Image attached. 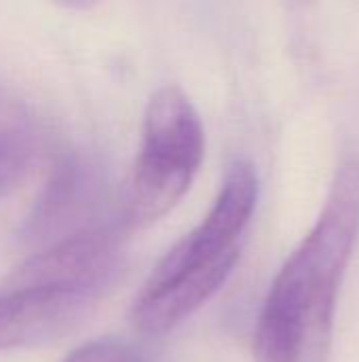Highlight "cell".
I'll return each mask as SVG.
<instances>
[{
  "label": "cell",
  "instance_id": "obj_5",
  "mask_svg": "<svg viewBox=\"0 0 359 362\" xmlns=\"http://www.w3.org/2000/svg\"><path fill=\"white\" fill-rule=\"evenodd\" d=\"M99 189L95 170L76 153L61 155L34 202L21 235L28 242H44L68 229L95 199Z\"/></svg>",
  "mask_w": 359,
  "mask_h": 362
},
{
  "label": "cell",
  "instance_id": "obj_6",
  "mask_svg": "<svg viewBox=\"0 0 359 362\" xmlns=\"http://www.w3.org/2000/svg\"><path fill=\"white\" fill-rule=\"evenodd\" d=\"M32 132L0 138V197L11 193L25 176L32 161Z\"/></svg>",
  "mask_w": 359,
  "mask_h": 362
},
{
  "label": "cell",
  "instance_id": "obj_1",
  "mask_svg": "<svg viewBox=\"0 0 359 362\" xmlns=\"http://www.w3.org/2000/svg\"><path fill=\"white\" fill-rule=\"evenodd\" d=\"M359 235V155L336 168L307 238L275 276L254 335L256 362H328L343 276Z\"/></svg>",
  "mask_w": 359,
  "mask_h": 362
},
{
  "label": "cell",
  "instance_id": "obj_9",
  "mask_svg": "<svg viewBox=\"0 0 359 362\" xmlns=\"http://www.w3.org/2000/svg\"><path fill=\"white\" fill-rule=\"evenodd\" d=\"M59 4L68 6V8H78V11H85L89 6H93L97 0H57Z\"/></svg>",
  "mask_w": 359,
  "mask_h": 362
},
{
  "label": "cell",
  "instance_id": "obj_4",
  "mask_svg": "<svg viewBox=\"0 0 359 362\" xmlns=\"http://www.w3.org/2000/svg\"><path fill=\"white\" fill-rule=\"evenodd\" d=\"M104 295L13 272L0 284V352L49 344L74 329Z\"/></svg>",
  "mask_w": 359,
  "mask_h": 362
},
{
  "label": "cell",
  "instance_id": "obj_2",
  "mask_svg": "<svg viewBox=\"0 0 359 362\" xmlns=\"http://www.w3.org/2000/svg\"><path fill=\"white\" fill-rule=\"evenodd\" d=\"M205 153L201 119L178 87L152 93L142 129V146L131 170L123 223L144 227L165 216L188 191Z\"/></svg>",
  "mask_w": 359,
  "mask_h": 362
},
{
  "label": "cell",
  "instance_id": "obj_8",
  "mask_svg": "<svg viewBox=\"0 0 359 362\" xmlns=\"http://www.w3.org/2000/svg\"><path fill=\"white\" fill-rule=\"evenodd\" d=\"M21 132H32L28 108L6 85L0 83V138Z\"/></svg>",
  "mask_w": 359,
  "mask_h": 362
},
{
  "label": "cell",
  "instance_id": "obj_7",
  "mask_svg": "<svg viewBox=\"0 0 359 362\" xmlns=\"http://www.w3.org/2000/svg\"><path fill=\"white\" fill-rule=\"evenodd\" d=\"M63 362H142V356L127 344L114 339H97L83 344L70 352Z\"/></svg>",
  "mask_w": 359,
  "mask_h": 362
},
{
  "label": "cell",
  "instance_id": "obj_3",
  "mask_svg": "<svg viewBox=\"0 0 359 362\" xmlns=\"http://www.w3.org/2000/svg\"><path fill=\"white\" fill-rule=\"evenodd\" d=\"M256 202V168L245 159L233 161L207 216L199 227L171 246V250L152 269L146 284H161L195 269L220 265L235 267L241 252V238L254 216Z\"/></svg>",
  "mask_w": 359,
  "mask_h": 362
}]
</instances>
